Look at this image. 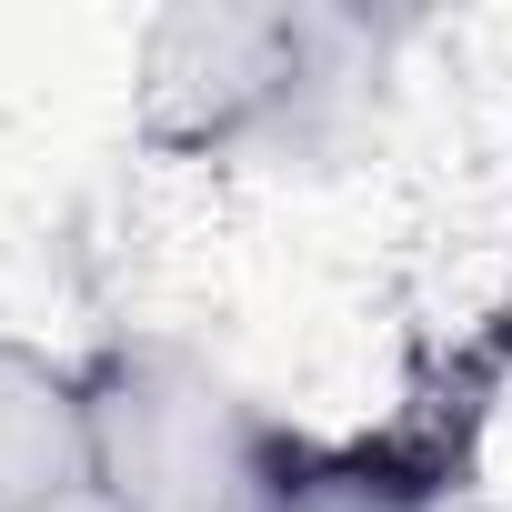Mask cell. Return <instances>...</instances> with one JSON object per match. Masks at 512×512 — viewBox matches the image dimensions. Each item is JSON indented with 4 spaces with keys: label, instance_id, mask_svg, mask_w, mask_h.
I'll list each match as a JSON object with an SVG mask.
<instances>
[{
    "label": "cell",
    "instance_id": "cell-4",
    "mask_svg": "<svg viewBox=\"0 0 512 512\" xmlns=\"http://www.w3.org/2000/svg\"><path fill=\"white\" fill-rule=\"evenodd\" d=\"M51 512H121L111 492H71V502H51Z\"/></svg>",
    "mask_w": 512,
    "mask_h": 512
},
{
    "label": "cell",
    "instance_id": "cell-2",
    "mask_svg": "<svg viewBox=\"0 0 512 512\" xmlns=\"http://www.w3.org/2000/svg\"><path fill=\"white\" fill-rule=\"evenodd\" d=\"M372 31L322 11H181L141 51V131L161 151H312L362 81Z\"/></svg>",
    "mask_w": 512,
    "mask_h": 512
},
{
    "label": "cell",
    "instance_id": "cell-1",
    "mask_svg": "<svg viewBox=\"0 0 512 512\" xmlns=\"http://www.w3.org/2000/svg\"><path fill=\"white\" fill-rule=\"evenodd\" d=\"M91 392V492L121 512H272L292 422L262 412L211 352L171 332H121L81 362Z\"/></svg>",
    "mask_w": 512,
    "mask_h": 512
},
{
    "label": "cell",
    "instance_id": "cell-3",
    "mask_svg": "<svg viewBox=\"0 0 512 512\" xmlns=\"http://www.w3.org/2000/svg\"><path fill=\"white\" fill-rule=\"evenodd\" d=\"M91 492V392L81 362H51L0 332V512H51Z\"/></svg>",
    "mask_w": 512,
    "mask_h": 512
}]
</instances>
